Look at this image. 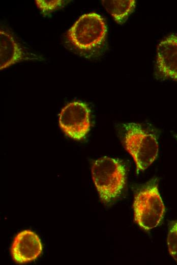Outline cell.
<instances>
[{
	"label": "cell",
	"instance_id": "obj_9",
	"mask_svg": "<svg viewBox=\"0 0 177 265\" xmlns=\"http://www.w3.org/2000/svg\"><path fill=\"white\" fill-rule=\"evenodd\" d=\"M102 4L107 12L119 23H123L135 7L133 0H103Z\"/></svg>",
	"mask_w": 177,
	"mask_h": 265
},
{
	"label": "cell",
	"instance_id": "obj_7",
	"mask_svg": "<svg viewBox=\"0 0 177 265\" xmlns=\"http://www.w3.org/2000/svg\"><path fill=\"white\" fill-rule=\"evenodd\" d=\"M157 67L163 76L177 81V35L170 34L157 48Z\"/></svg>",
	"mask_w": 177,
	"mask_h": 265
},
{
	"label": "cell",
	"instance_id": "obj_12",
	"mask_svg": "<svg viewBox=\"0 0 177 265\" xmlns=\"http://www.w3.org/2000/svg\"><path fill=\"white\" fill-rule=\"evenodd\" d=\"M173 136H174V138H175L176 139V140H177V135H174Z\"/></svg>",
	"mask_w": 177,
	"mask_h": 265
},
{
	"label": "cell",
	"instance_id": "obj_10",
	"mask_svg": "<svg viewBox=\"0 0 177 265\" xmlns=\"http://www.w3.org/2000/svg\"><path fill=\"white\" fill-rule=\"evenodd\" d=\"M167 244L169 254L177 262V221L173 223L169 228Z\"/></svg>",
	"mask_w": 177,
	"mask_h": 265
},
{
	"label": "cell",
	"instance_id": "obj_1",
	"mask_svg": "<svg viewBox=\"0 0 177 265\" xmlns=\"http://www.w3.org/2000/svg\"><path fill=\"white\" fill-rule=\"evenodd\" d=\"M91 173L100 198L105 204L116 199L126 186V168L119 160L108 156L99 158L93 163Z\"/></svg>",
	"mask_w": 177,
	"mask_h": 265
},
{
	"label": "cell",
	"instance_id": "obj_6",
	"mask_svg": "<svg viewBox=\"0 0 177 265\" xmlns=\"http://www.w3.org/2000/svg\"><path fill=\"white\" fill-rule=\"evenodd\" d=\"M42 249L39 236L31 230H24L14 237L11 253L16 262L25 263L36 259L42 253Z\"/></svg>",
	"mask_w": 177,
	"mask_h": 265
},
{
	"label": "cell",
	"instance_id": "obj_3",
	"mask_svg": "<svg viewBox=\"0 0 177 265\" xmlns=\"http://www.w3.org/2000/svg\"><path fill=\"white\" fill-rule=\"evenodd\" d=\"M133 207L134 220L142 229L150 230L161 223L165 208L156 180L150 181L137 192Z\"/></svg>",
	"mask_w": 177,
	"mask_h": 265
},
{
	"label": "cell",
	"instance_id": "obj_8",
	"mask_svg": "<svg viewBox=\"0 0 177 265\" xmlns=\"http://www.w3.org/2000/svg\"><path fill=\"white\" fill-rule=\"evenodd\" d=\"M24 59L22 49L11 34L1 29L0 69L3 70Z\"/></svg>",
	"mask_w": 177,
	"mask_h": 265
},
{
	"label": "cell",
	"instance_id": "obj_2",
	"mask_svg": "<svg viewBox=\"0 0 177 265\" xmlns=\"http://www.w3.org/2000/svg\"><path fill=\"white\" fill-rule=\"evenodd\" d=\"M124 129L125 148L133 158L137 173L143 171L158 156L159 145L157 137L136 123L124 124Z\"/></svg>",
	"mask_w": 177,
	"mask_h": 265
},
{
	"label": "cell",
	"instance_id": "obj_4",
	"mask_svg": "<svg viewBox=\"0 0 177 265\" xmlns=\"http://www.w3.org/2000/svg\"><path fill=\"white\" fill-rule=\"evenodd\" d=\"M107 31L104 19L99 14L92 12L81 16L68 30L67 36L75 48L88 51L103 44Z\"/></svg>",
	"mask_w": 177,
	"mask_h": 265
},
{
	"label": "cell",
	"instance_id": "obj_11",
	"mask_svg": "<svg viewBox=\"0 0 177 265\" xmlns=\"http://www.w3.org/2000/svg\"><path fill=\"white\" fill-rule=\"evenodd\" d=\"M62 0H36L37 7L44 14H47L61 8L65 4Z\"/></svg>",
	"mask_w": 177,
	"mask_h": 265
},
{
	"label": "cell",
	"instance_id": "obj_5",
	"mask_svg": "<svg viewBox=\"0 0 177 265\" xmlns=\"http://www.w3.org/2000/svg\"><path fill=\"white\" fill-rule=\"evenodd\" d=\"M59 125L70 138L81 140L90 129V110L81 101H73L66 105L59 115Z\"/></svg>",
	"mask_w": 177,
	"mask_h": 265
}]
</instances>
